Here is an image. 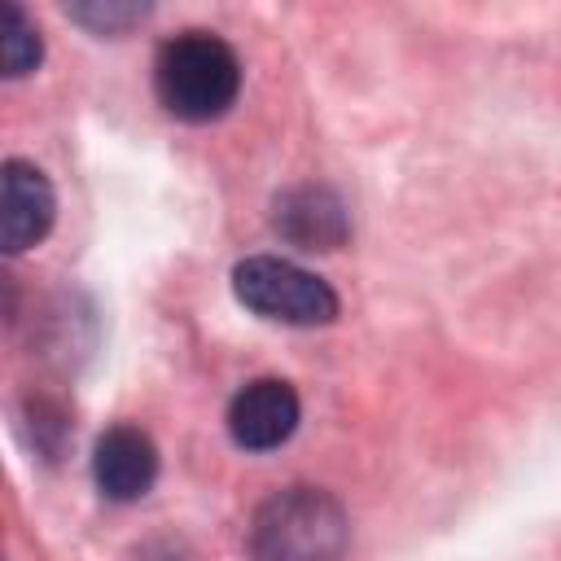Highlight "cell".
Here are the masks:
<instances>
[{
    "label": "cell",
    "mask_w": 561,
    "mask_h": 561,
    "mask_svg": "<svg viewBox=\"0 0 561 561\" xmlns=\"http://www.w3.org/2000/svg\"><path fill=\"white\" fill-rule=\"evenodd\" d=\"M241 57L215 31H180L153 53V96L180 123H215L237 105Z\"/></svg>",
    "instance_id": "1"
},
{
    "label": "cell",
    "mask_w": 561,
    "mask_h": 561,
    "mask_svg": "<svg viewBox=\"0 0 561 561\" xmlns=\"http://www.w3.org/2000/svg\"><path fill=\"white\" fill-rule=\"evenodd\" d=\"M245 548L250 561H342L351 517L342 500L320 486H285L254 508Z\"/></svg>",
    "instance_id": "2"
},
{
    "label": "cell",
    "mask_w": 561,
    "mask_h": 561,
    "mask_svg": "<svg viewBox=\"0 0 561 561\" xmlns=\"http://www.w3.org/2000/svg\"><path fill=\"white\" fill-rule=\"evenodd\" d=\"M232 294L245 311L276 320V324H294V329H311V324H329L337 320V294L324 276L276 259V254H250L232 267Z\"/></svg>",
    "instance_id": "3"
},
{
    "label": "cell",
    "mask_w": 561,
    "mask_h": 561,
    "mask_svg": "<svg viewBox=\"0 0 561 561\" xmlns=\"http://www.w3.org/2000/svg\"><path fill=\"white\" fill-rule=\"evenodd\" d=\"M302 421V399L280 377H254L245 381L228 403V434L241 451H276L294 438Z\"/></svg>",
    "instance_id": "4"
},
{
    "label": "cell",
    "mask_w": 561,
    "mask_h": 561,
    "mask_svg": "<svg viewBox=\"0 0 561 561\" xmlns=\"http://www.w3.org/2000/svg\"><path fill=\"white\" fill-rule=\"evenodd\" d=\"M158 447L140 425H110L92 447V482L114 504H136L158 482Z\"/></svg>",
    "instance_id": "5"
},
{
    "label": "cell",
    "mask_w": 561,
    "mask_h": 561,
    "mask_svg": "<svg viewBox=\"0 0 561 561\" xmlns=\"http://www.w3.org/2000/svg\"><path fill=\"white\" fill-rule=\"evenodd\" d=\"M0 184H4V210H0V241L9 254H22L31 245H39L53 232L57 219V193L48 184V175L26 162V158H4L0 167Z\"/></svg>",
    "instance_id": "6"
},
{
    "label": "cell",
    "mask_w": 561,
    "mask_h": 561,
    "mask_svg": "<svg viewBox=\"0 0 561 561\" xmlns=\"http://www.w3.org/2000/svg\"><path fill=\"white\" fill-rule=\"evenodd\" d=\"M276 232L298 250H337L351 237L346 202L329 184H298L276 197Z\"/></svg>",
    "instance_id": "7"
},
{
    "label": "cell",
    "mask_w": 561,
    "mask_h": 561,
    "mask_svg": "<svg viewBox=\"0 0 561 561\" xmlns=\"http://www.w3.org/2000/svg\"><path fill=\"white\" fill-rule=\"evenodd\" d=\"M0 57H4V75L9 79H22L39 66L44 57V39H39V26L26 18L22 4H4V31H0Z\"/></svg>",
    "instance_id": "8"
},
{
    "label": "cell",
    "mask_w": 561,
    "mask_h": 561,
    "mask_svg": "<svg viewBox=\"0 0 561 561\" xmlns=\"http://www.w3.org/2000/svg\"><path fill=\"white\" fill-rule=\"evenodd\" d=\"M145 13H149L145 4H123V0H110V4L96 0V4H75V9H70L75 22H83V26H92V31H105V35L136 26Z\"/></svg>",
    "instance_id": "9"
}]
</instances>
